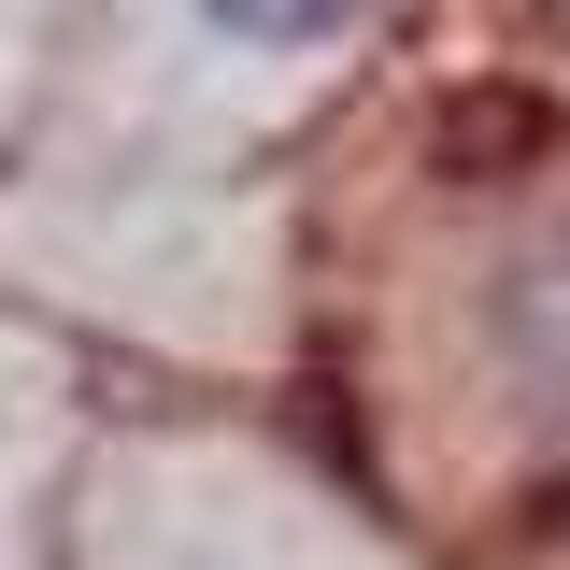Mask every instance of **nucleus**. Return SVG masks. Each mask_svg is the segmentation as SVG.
<instances>
[{
  "instance_id": "1",
  "label": "nucleus",
  "mask_w": 570,
  "mask_h": 570,
  "mask_svg": "<svg viewBox=\"0 0 570 570\" xmlns=\"http://www.w3.org/2000/svg\"><path fill=\"white\" fill-rule=\"evenodd\" d=\"M214 29H243V43H328L356 0H200Z\"/></svg>"
}]
</instances>
